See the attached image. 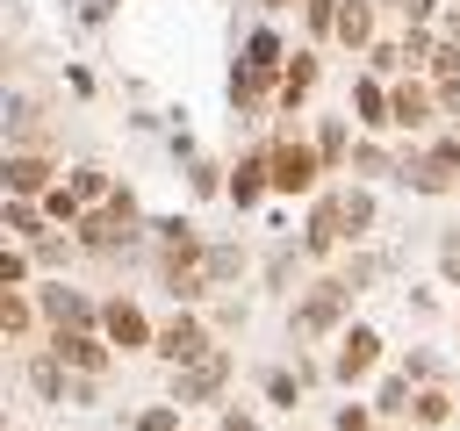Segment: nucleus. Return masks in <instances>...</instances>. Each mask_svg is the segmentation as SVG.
<instances>
[{
	"mask_svg": "<svg viewBox=\"0 0 460 431\" xmlns=\"http://www.w3.org/2000/svg\"><path fill=\"white\" fill-rule=\"evenodd\" d=\"M352 280L345 273H323V280H309L302 287V302L288 309V330L295 338H331V330H345V309H352Z\"/></svg>",
	"mask_w": 460,
	"mask_h": 431,
	"instance_id": "1",
	"label": "nucleus"
},
{
	"mask_svg": "<svg viewBox=\"0 0 460 431\" xmlns=\"http://www.w3.org/2000/svg\"><path fill=\"white\" fill-rule=\"evenodd\" d=\"M273 151V194L280 201H295V194H316V180H323V158H316V136H273L266 144Z\"/></svg>",
	"mask_w": 460,
	"mask_h": 431,
	"instance_id": "2",
	"label": "nucleus"
},
{
	"mask_svg": "<svg viewBox=\"0 0 460 431\" xmlns=\"http://www.w3.org/2000/svg\"><path fill=\"white\" fill-rule=\"evenodd\" d=\"M137 230H144V223H129V216H115V208H86V216L72 223V244L93 251V259H115V251L137 244Z\"/></svg>",
	"mask_w": 460,
	"mask_h": 431,
	"instance_id": "3",
	"label": "nucleus"
},
{
	"mask_svg": "<svg viewBox=\"0 0 460 431\" xmlns=\"http://www.w3.org/2000/svg\"><path fill=\"white\" fill-rule=\"evenodd\" d=\"M0 180H7V194L43 201V194L58 187V158H50V151H36V144H14V151H7V165H0Z\"/></svg>",
	"mask_w": 460,
	"mask_h": 431,
	"instance_id": "4",
	"label": "nucleus"
},
{
	"mask_svg": "<svg viewBox=\"0 0 460 431\" xmlns=\"http://www.w3.org/2000/svg\"><path fill=\"white\" fill-rule=\"evenodd\" d=\"M36 309H43L50 330H93V323H101V302H86V295L65 287V280H43V287H36Z\"/></svg>",
	"mask_w": 460,
	"mask_h": 431,
	"instance_id": "5",
	"label": "nucleus"
},
{
	"mask_svg": "<svg viewBox=\"0 0 460 431\" xmlns=\"http://www.w3.org/2000/svg\"><path fill=\"white\" fill-rule=\"evenodd\" d=\"M381 366V330L374 323H352V330H338V352H331V374L345 381V388H359L367 374Z\"/></svg>",
	"mask_w": 460,
	"mask_h": 431,
	"instance_id": "6",
	"label": "nucleus"
},
{
	"mask_svg": "<svg viewBox=\"0 0 460 431\" xmlns=\"http://www.w3.org/2000/svg\"><path fill=\"white\" fill-rule=\"evenodd\" d=\"M223 381H230V352L208 345L201 359L172 366V402H208V395H223Z\"/></svg>",
	"mask_w": 460,
	"mask_h": 431,
	"instance_id": "7",
	"label": "nucleus"
},
{
	"mask_svg": "<svg viewBox=\"0 0 460 431\" xmlns=\"http://www.w3.org/2000/svg\"><path fill=\"white\" fill-rule=\"evenodd\" d=\"M101 330H108V345L115 352H151L158 345V330H151V316L129 302V295H115V302H101Z\"/></svg>",
	"mask_w": 460,
	"mask_h": 431,
	"instance_id": "8",
	"label": "nucleus"
},
{
	"mask_svg": "<svg viewBox=\"0 0 460 431\" xmlns=\"http://www.w3.org/2000/svg\"><path fill=\"white\" fill-rule=\"evenodd\" d=\"M388 108H395V129H410V136H417V129H438V122H446V115H438V93H431V79H417V72H410V79H395Z\"/></svg>",
	"mask_w": 460,
	"mask_h": 431,
	"instance_id": "9",
	"label": "nucleus"
},
{
	"mask_svg": "<svg viewBox=\"0 0 460 431\" xmlns=\"http://www.w3.org/2000/svg\"><path fill=\"white\" fill-rule=\"evenodd\" d=\"M165 366H187V359H201L208 352V323L194 316V309H180V316H165L158 323V345H151Z\"/></svg>",
	"mask_w": 460,
	"mask_h": 431,
	"instance_id": "10",
	"label": "nucleus"
},
{
	"mask_svg": "<svg viewBox=\"0 0 460 431\" xmlns=\"http://www.w3.org/2000/svg\"><path fill=\"white\" fill-rule=\"evenodd\" d=\"M50 352H58L72 374H108V359H115V345H108L101 323H93V330H50Z\"/></svg>",
	"mask_w": 460,
	"mask_h": 431,
	"instance_id": "11",
	"label": "nucleus"
},
{
	"mask_svg": "<svg viewBox=\"0 0 460 431\" xmlns=\"http://www.w3.org/2000/svg\"><path fill=\"white\" fill-rule=\"evenodd\" d=\"M395 180H402L410 194H424V201H446V194H460V172H453L446 158H431V151H402Z\"/></svg>",
	"mask_w": 460,
	"mask_h": 431,
	"instance_id": "12",
	"label": "nucleus"
},
{
	"mask_svg": "<svg viewBox=\"0 0 460 431\" xmlns=\"http://www.w3.org/2000/svg\"><path fill=\"white\" fill-rule=\"evenodd\" d=\"M266 194H273V151L259 144V151H244V158L230 165V208L244 216V208H259Z\"/></svg>",
	"mask_w": 460,
	"mask_h": 431,
	"instance_id": "13",
	"label": "nucleus"
},
{
	"mask_svg": "<svg viewBox=\"0 0 460 431\" xmlns=\"http://www.w3.org/2000/svg\"><path fill=\"white\" fill-rule=\"evenodd\" d=\"M345 244V216H338V187L331 194H309V223H302V251L309 259H331Z\"/></svg>",
	"mask_w": 460,
	"mask_h": 431,
	"instance_id": "14",
	"label": "nucleus"
},
{
	"mask_svg": "<svg viewBox=\"0 0 460 431\" xmlns=\"http://www.w3.org/2000/svg\"><path fill=\"white\" fill-rule=\"evenodd\" d=\"M388 93H395V79H381V72H367V79H352V122H359L367 136H381V129H395V108H388Z\"/></svg>",
	"mask_w": 460,
	"mask_h": 431,
	"instance_id": "15",
	"label": "nucleus"
},
{
	"mask_svg": "<svg viewBox=\"0 0 460 431\" xmlns=\"http://www.w3.org/2000/svg\"><path fill=\"white\" fill-rule=\"evenodd\" d=\"M338 50H352V57H367L374 43H381V0H345V14H338V36H331Z\"/></svg>",
	"mask_w": 460,
	"mask_h": 431,
	"instance_id": "16",
	"label": "nucleus"
},
{
	"mask_svg": "<svg viewBox=\"0 0 460 431\" xmlns=\"http://www.w3.org/2000/svg\"><path fill=\"white\" fill-rule=\"evenodd\" d=\"M316 79H323L316 50H288V65H280V115H302V101L316 93Z\"/></svg>",
	"mask_w": 460,
	"mask_h": 431,
	"instance_id": "17",
	"label": "nucleus"
},
{
	"mask_svg": "<svg viewBox=\"0 0 460 431\" xmlns=\"http://www.w3.org/2000/svg\"><path fill=\"white\" fill-rule=\"evenodd\" d=\"M338 216H345V244H367V237H374V223H381V201H374V187H367V180L338 187Z\"/></svg>",
	"mask_w": 460,
	"mask_h": 431,
	"instance_id": "18",
	"label": "nucleus"
},
{
	"mask_svg": "<svg viewBox=\"0 0 460 431\" xmlns=\"http://www.w3.org/2000/svg\"><path fill=\"white\" fill-rule=\"evenodd\" d=\"M352 144H359V136H352V115H323V122H316V158H323V172H345V165H352Z\"/></svg>",
	"mask_w": 460,
	"mask_h": 431,
	"instance_id": "19",
	"label": "nucleus"
},
{
	"mask_svg": "<svg viewBox=\"0 0 460 431\" xmlns=\"http://www.w3.org/2000/svg\"><path fill=\"white\" fill-rule=\"evenodd\" d=\"M65 374H72V366H65V359H58L50 345H43V352H36L29 366H22V381H29V388H36L43 402H72V381H65Z\"/></svg>",
	"mask_w": 460,
	"mask_h": 431,
	"instance_id": "20",
	"label": "nucleus"
},
{
	"mask_svg": "<svg viewBox=\"0 0 460 431\" xmlns=\"http://www.w3.org/2000/svg\"><path fill=\"white\" fill-rule=\"evenodd\" d=\"M43 309H36V295L29 287H0V338L14 345V338H29V323H36Z\"/></svg>",
	"mask_w": 460,
	"mask_h": 431,
	"instance_id": "21",
	"label": "nucleus"
},
{
	"mask_svg": "<svg viewBox=\"0 0 460 431\" xmlns=\"http://www.w3.org/2000/svg\"><path fill=\"white\" fill-rule=\"evenodd\" d=\"M244 65H259V72H280V65H288V43H280V29H273V22L244 29Z\"/></svg>",
	"mask_w": 460,
	"mask_h": 431,
	"instance_id": "22",
	"label": "nucleus"
},
{
	"mask_svg": "<svg viewBox=\"0 0 460 431\" xmlns=\"http://www.w3.org/2000/svg\"><path fill=\"white\" fill-rule=\"evenodd\" d=\"M43 230H58V223L43 216V201H22V194H7V237H14V244H36Z\"/></svg>",
	"mask_w": 460,
	"mask_h": 431,
	"instance_id": "23",
	"label": "nucleus"
},
{
	"mask_svg": "<svg viewBox=\"0 0 460 431\" xmlns=\"http://www.w3.org/2000/svg\"><path fill=\"white\" fill-rule=\"evenodd\" d=\"M65 187L86 201V208H108V194H115V180H108V165H72L65 172Z\"/></svg>",
	"mask_w": 460,
	"mask_h": 431,
	"instance_id": "24",
	"label": "nucleus"
},
{
	"mask_svg": "<svg viewBox=\"0 0 460 431\" xmlns=\"http://www.w3.org/2000/svg\"><path fill=\"white\" fill-rule=\"evenodd\" d=\"M237 273H244V244H208V251H201V280H208V287H230Z\"/></svg>",
	"mask_w": 460,
	"mask_h": 431,
	"instance_id": "25",
	"label": "nucleus"
},
{
	"mask_svg": "<svg viewBox=\"0 0 460 431\" xmlns=\"http://www.w3.org/2000/svg\"><path fill=\"white\" fill-rule=\"evenodd\" d=\"M302 7V29H309V43H331L338 36V14H345V0H295Z\"/></svg>",
	"mask_w": 460,
	"mask_h": 431,
	"instance_id": "26",
	"label": "nucleus"
},
{
	"mask_svg": "<svg viewBox=\"0 0 460 431\" xmlns=\"http://www.w3.org/2000/svg\"><path fill=\"white\" fill-rule=\"evenodd\" d=\"M395 165H402L395 151H381L374 136H359V144H352V165H345V172H359V180H381V172H395Z\"/></svg>",
	"mask_w": 460,
	"mask_h": 431,
	"instance_id": "27",
	"label": "nucleus"
},
{
	"mask_svg": "<svg viewBox=\"0 0 460 431\" xmlns=\"http://www.w3.org/2000/svg\"><path fill=\"white\" fill-rule=\"evenodd\" d=\"M187 187H194L201 201H216V194H230V180H223V165H216V158H187Z\"/></svg>",
	"mask_w": 460,
	"mask_h": 431,
	"instance_id": "28",
	"label": "nucleus"
},
{
	"mask_svg": "<svg viewBox=\"0 0 460 431\" xmlns=\"http://www.w3.org/2000/svg\"><path fill=\"white\" fill-rule=\"evenodd\" d=\"M43 216H50V223H58V230H72V223H79V216H86V201H79V194H72V187H65V180H58V187H50V194H43Z\"/></svg>",
	"mask_w": 460,
	"mask_h": 431,
	"instance_id": "29",
	"label": "nucleus"
},
{
	"mask_svg": "<svg viewBox=\"0 0 460 431\" xmlns=\"http://www.w3.org/2000/svg\"><path fill=\"white\" fill-rule=\"evenodd\" d=\"M29 280H36V251L29 244H7L0 251V287H29Z\"/></svg>",
	"mask_w": 460,
	"mask_h": 431,
	"instance_id": "30",
	"label": "nucleus"
},
{
	"mask_svg": "<svg viewBox=\"0 0 460 431\" xmlns=\"http://www.w3.org/2000/svg\"><path fill=\"white\" fill-rule=\"evenodd\" d=\"M410 417H417V424H446V417H453V395L424 381V388H417V402H410Z\"/></svg>",
	"mask_w": 460,
	"mask_h": 431,
	"instance_id": "31",
	"label": "nucleus"
},
{
	"mask_svg": "<svg viewBox=\"0 0 460 431\" xmlns=\"http://www.w3.org/2000/svg\"><path fill=\"white\" fill-rule=\"evenodd\" d=\"M29 251H36V273H58V266H65V259H72V244H65V237H58V230H43V237H36V244H29Z\"/></svg>",
	"mask_w": 460,
	"mask_h": 431,
	"instance_id": "32",
	"label": "nucleus"
},
{
	"mask_svg": "<svg viewBox=\"0 0 460 431\" xmlns=\"http://www.w3.org/2000/svg\"><path fill=\"white\" fill-rule=\"evenodd\" d=\"M266 402H273V409H295V402H302V366H295V374H266Z\"/></svg>",
	"mask_w": 460,
	"mask_h": 431,
	"instance_id": "33",
	"label": "nucleus"
},
{
	"mask_svg": "<svg viewBox=\"0 0 460 431\" xmlns=\"http://www.w3.org/2000/svg\"><path fill=\"white\" fill-rule=\"evenodd\" d=\"M367 72H381V79H388V72H410V57H402V43H388V36H381V43L367 50Z\"/></svg>",
	"mask_w": 460,
	"mask_h": 431,
	"instance_id": "34",
	"label": "nucleus"
},
{
	"mask_svg": "<svg viewBox=\"0 0 460 431\" xmlns=\"http://www.w3.org/2000/svg\"><path fill=\"white\" fill-rule=\"evenodd\" d=\"M374 402H381V409H388V417H402V409H410V402H417V395H410V374H388V381H381V395H374Z\"/></svg>",
	"mask_w": 460,
	"mask_h": 431,
	"instance_id": "35",
	"label": "nucleus"
},
{
	"mask_svg": "<svg viewBox=\"0 0 460 431\" xmlns=\"http://www.w3.org/2000/svg\"><path fill=\"white\" fill-rule=\"evenodd\" d=\"M438 273H446V287H460V230L438 237Z\"/></svg>",
	"mask_w": 460,
	"mask_h": 431,
	"instance_id": "36",
	"label": "nucleus"
},
{
	"mask_svg": "<svg viewBox=\"0 0 460 431\" xmlns=\"http://www.w3.org/2000/svg\"><path fill=\"white\" fill-rule=\"evenodd\" d=\"M431 93H438V115H460V72H438Z\"/></svg>",
	"mask_w": 460,
	"mask_h": 431,
	"instance_id": "37",
	"label": "nucleus"
},
{
	"mask_svg": "<svg viewBox=\"0 0 460 431\" xmlns=\"http://www.w3.org/2000/svg\"><path fill=\"white\" fill-rule=\"evenodd\" d=\"M137 431H180V402H158V409H144V417H137Z\"/></svg>",
	"mask_w": 460,
	"mask_h": 431,
	"instance_id": "38",
	"label": "nucleus"
},
{
	"mask_svg": "<svg viewBox=\"0 0 460 431\" xmlns=\"http://www.w3.org/2000/svg\"><path fill=\"white\" fill-rule=\"evenodd\" d=\"M431 158H446L453 172H460V129H431V144H424Z\"/></svg>",
	"mask_w": 460,
	"mask_h": 431,
	"instance_id": "39",
	"label": "nucleus"
},
{
	"mask_svg": "<svg viewBox=\"0 0 460 431\" xmlns=\"http://www.w3.org/2000/svg\"><path fill=\"white\" fill-rule=\"evenodd\" d=\"M374 273H381V259H367V251H352V259H345V280H352V287H367Z\"/></svg>",
	"mask_w": 460,
	"mask_h": 431,
	"instance_id": "40",
	"label": "nucleus"
},
{
	"mask_svg": "<svg viewBox=\"0 0 460 431\" xmlns=\"http://www.w3.org/2000/svg\"><path fill=\"white\" fill-rule=\"evenodd\" d=\"M395 14H402V22H438V14H446V7H438V0H402V7H395Z\"/></svg>",
	"mask_w": 460,
	"mask_h": 431,
	"instance_id": "41",
	"label": "nucleus"
},
{
	"mask_svg": "<svg viewBox=\"0 0 460 431\" xmlns=\"http://www.w3.org/2000/svg\"><path fill=\"white\" fill-rule=\"evenodd\" d=\"M338 431H374V424H367V409H359V402H345V409H338Z\"/></svg>",
	"mask_w": 460,
	"mask_h": 431,
	"instance_id": "42",
	"label": "nucleus"
},
{
	"mask_svg": "<svg viewBox=\"0 0 460 431\" xmlns=\"http://www.w3.org/2000/svg\"><path fill=\"white\" fill-rule=\"evenodd\" d=\"M216 431H259V417H252V409H223V424H216Z\"/></svg>",
	"mask_w": 460,
	"mask_h": 431,
	"instance_id": "43",
	"label": "nucleus"
},
{
	"mask_svg": "<svg viewBox=\"0 0 460 431\" xmlns=\"http://www.w3.org/2000/svg\"><path fill=\"white\" fill-rule=\"evenodd\" d=\"M438 36H446V43L460 50V7H446V14H438Z\"/></svg>",
	"mask_w": 460,
	"mask_h": 431,
	"instance_id": "44",
	"label": "nucleus"
}]
</instances>
